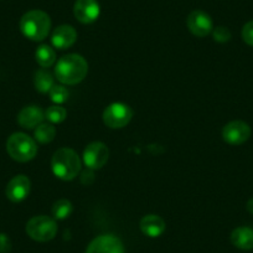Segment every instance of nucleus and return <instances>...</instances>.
Returning <instances> with one entry per match:
<instances>
[{
    "mask_svg": "<svg viewBox=\"0 0 253 253\" xmlns=\"http://www.w3.org/2000/svg\"><path fill=\"white\" fill-rule=\"evenodd\" d=\"M88 72V63L77 53H70L57 61L55 76L63 84H76L84 81Z\"/></svg>",
    "mask_w": 253,
    "mask_h": 253,
    "instance_id": "f257e3e1",
    "label": "nucleus"
},
{
    "mask_svg": "<svg viewBox=\"0 0 253 253\" xmlns=\"http://www.w3.org/2000/svg\"><path fill=\"white\" fill-rule=\"evenodd\" d=\"M82 162L79 154L70 148L56 150L51 160L53 174L62 180H72L81 171Z\"/></svg>",
    "mask_w": 253,
    "mask_h": 253,
    "instance_id": "f03ea898",
    "label": "nucleus"
},
{
    "mask_svg": "<svg viewBox=\"0 0 253 253\" xmlns=\"http://www.w3.org/2000/svg\"><path fill=\"white\" fill-rule=\"evenodd\" d=\"M51 29V19L45 11L30 10L20 20V30L25 38L33 41H42Z\"/></svg>",
    "mask_w": 253,
    "mask_h": 253,
    "instance_id": "7ed1b4c3",
    "label": "nucleus"
},
{
    "mask_svg": "<svg viewBox=\"0 0 253 253\" xmlns=\"http://www.w3.org/2000/svg\"><path fill=\"white\" fill-rule=\"evenodd\" d=\"M6 150L14 160L20 163L30 162L38 154L35 140L24 133H14L6 142Z\"/></svg>",
    "mask_w": 253,
    "mask_h": 253,
    "instance_id": "20e7f679",
    "label": "nucleus"
},
{
    "mask_svg": "<svg viewBox=\"0 0 253 253\" xmlns=\"http://www.w3.org/2000/svg\"><path fill=\"white\" fill-rule=\"evenodd\" d=\"M26 233L38 242H47L57 233V223L48 216H35L26 223Z\"/></svg>",
    "mask_w": 253,
    "mask_h": 253,
    "instance_id": "39448f33",
    "label": "nucleus"
},
{
    "mask_svg": "<svg viewBox=\"0 0 253 253\" xmlns=\"http://www.w3.org/2000/svg\"><path fill=\"white\" fill-rule=\"evenodd\" d=\"M133 117V111L129 106L124 103H112L104 109L103 122L107 126L112 129L123 128L129 123Z\"/></svg>",
    "mask_w": 253,
    "mask_h": 253,
    "instance_id": "423d86ee",
    "label": "nucleus"
},
{
    "mask_svg": "<svg viewBox=\"0 0 253 253\" xmlns=\"http://www.w3.org/2000/svg\"><path fill=\"white\" fill-rule=\"evenodd\" d=\"M109 150L102 142H93L86 147L84 152V163L88 169L98 170L108 162Z\"/></svg>",
    "mask_w": 253,
    "mask_h": 253,
    "instance_id": "0eeeda50",
    "label": "nucleus"
},
{
    "mask_svg": "<svg viewBox=\"0 0 253 253\" xmlns=\"http://www.w3.org/2000/svg\"><path fill=\"white\" fill-rule=\"evenodd\" d=\"M251 137V128L246 122L233 121L226 124L222 129V138L231 145H241Z\"/></svg>",
    "mask_w": 253,
    "mask_h": 253,
    "instance_id": "6e6552de",
    "label": "nucleus"
},
{
    "mask_svg": "<svg viewBox=\"0 0 253 253\" xmlns=\"http://www.w3.org/2000/svg\"><path fill=\"white\" fill-rule=\"evenodd\" d=\"M186 25L191 34L198 38H205L213 29L212 19L203 10L191 11L186 19Z\"/></svg>",
    "mask_w": 253,
    "mask_h": 253,
    "instance_id": "1a4fd4ad",
    "label": "nucleus"
},
{
    "mask_svg": "<svg viewBox=\"0 0 253 253\" xmlns=\"http://www.w3.org/2000/svg\"><path fill=\"white\" fill-rule=\"evenodd\" d=\"M86 253H124V246L117 236L102 235L89 243Z\"/></svg>",
    "mask_w": 253,
    "mask_h": 253,
    "instance_id": "9d476101",
    "label": "nucleus"
},
{
    "mask_svg": "<svg viewBox=\"0 0 253 253\" xmlns=\"http://www.w3.org/2000/svg\"><path fill=\"white\" fill-rule=\"evenodd\" d=\"M101 8L97 0H76L74 6L75 18L82 24H92L98 19Z\"/></svg>",
    "mask_w": 253,
    "mask_h": 253,
    "instance_id": "9b49d317",
    "label": "nucleus"
},
{
    "mask_svg": "<svg viewBox=\"0 0 253 253\" xmlns=\"http://www.w3.org/2000/svg\"><path fill=\"white\" fill-rule=\"evenodd\" d=\"M31 182L25 175H16L6 185L5 194L8 199L13 203H20L25 200L30 194Z\"/></svg>",
    "mask_w": 253,
    "mask_h": 253,
    "instance_id": "f8f14e48",
    "label": "nucleus"
},
{
    "mask_svg": "<svg viewBox=\"0 0 253 253\" xmlns=\"http://www.w3.org/2000/svg\"><path fill=\"white\" fill-rule=\"evenodd\" d=\"M77 40V31L75 30L74 26L71 25H60L53 30L52 38V45L55 47L61 48H69L76 42Z\"/></svg>",
    "mask_w": 253,
    "mask_h": 253,
    "instance_id": "ddd939ff",
    "label": "nucleus"
},
{
    "mask_svg": "<svg viewBox=\"0 0 253 253\" xmlns=\"http://www.w3.org/2000/svg\"><path fill=\"white\" fill-rule=\"evenodd\" d=\"M45 114L39 106H26L19 112L18 123L26 129H33L42 123Z\"/></svg>",
    "mask_w": 253,
    "mask_h": 253,
    "instance_id": "4468645a",
    "label": "nucleus"
},
{
    "mask_svg": "<svg viewBox=\"0 0 253 253\" xmlns=\"http://www.w3.org/2000/svg\"><path fill=\"white\" fill-rule=\"evenodd\" d=\"M139 227L145 236L154 238L164 233L167 225L160 216L147 215L140 220Z\"/></svg>",
    "mask_w": 253,
    "mask_h": 253,
    "instance_id": "2eb2a0df",
    "label": "nucleus"
},
{
    "mask_svg": "<svg viewBox=\"0 0 253 253\" xmlns=\"http://www.w3.org/2000/svg\"><path fill=\"white\" fill-rule=\"evenodd\" d=\"M231 242L240 250H253V230L245 226L235 228L231 233Z\"/></svg>",
    "mask_w": 253,
    "mask_h": 253,
    "instance_id": "dca6fc26",
    "label": "nucleus"
},
{
    "mask_svg": "<svg viewBox=\"0 0 253 253\" xmlns=\"http://www.w3.org/2000/svg\"><path fill=\"white\" fill-rule=\"evenodd\" d=\"M34 84H35V88L41 93L50 92V89L53 87L52 74L46 70H39L34 77Z\"/></svg>",
    "mask_w": 253,
    "mask_h": 253,
    "instance_id": "f3484780",
    "label": "nucleus"
},
{
    "mask_svg": "<svg viewBox=\"0 0 253 253\" xmlns=\"http://www.w3.org/2000/svg\"><path fill=\"white\" fill-rule=\"evenodd\" d=\"M36 61L41 67H50L52 66L56 61V53L52 47L47 45L39 46L36 50Z\"/></svg>",
    "mask_w": 253,
    "mask_h": 253,
    "instance_id": "a211bd4d",
    "label": "nucleus"
},
{
    "mask_svg": "<svg viewBox=\"0 0 253 253\" xmlns=\"http://www.w3.org/2000/svg\"><path fill=\"white\" fill-rule=\"evenodd\" d=\"M55 135L56 129L51 123H41L40 126H36L35 138L38 142L42 143V144L52 142L55 139Z\"/></svg>",
    "mask_w": 253,
    "mask_h": 253,
    "instance_id": "6ab92c4d",
    "label": "nucleus"
},
{
    "mask_svg": "<svg viewBox=\"0 0 253 253\" xmlns=\"http://www.w3.org/2000/svg\"><path fill=\"white\" fill-rule=\"evenodd\" d=\"M72 211H74V206H72L71 201L66 200V199L56 201L52 206V216L56 220H65L71 215Z\"/></svg>",
    "mask_w": 253,
    "mask_h": 253,
    "instance_id": "aec40b11",
    "label": "nucleus"
},
{
    "mask_svg": "<svg viewBox=\"0 0 253 253\" xmlns=\"http://www.w3.org/2000/svg\"><path fill=\"white\" fill-rule=\"evenodd\" d=\"M66 109L60 106H51L45 112V118H47L51 123H61L66 119Z\"/></svg>",
    "mask_w": 253,
    "mask_h": 253,
    "instance_id": "412c9836",
    "label": "nucleus"
},
{
    "mask_svg": "<svg viewBox=\"0 0 253 253\" xmlns=\"http://www.w3.org/2000/svg\"><path fill=\"white\" fill-rule=\"evenodd\" d=\"M50 97L55 103H65L69 99V91L65 86L57 84L50 89Z\"/></svg>",
    "mask_w": 253,
    "mask_h": 253,
    "instance_id": "4be33fe9",
    "label": "nucleus"
},
{
    "mask_svg": "<svg viewBox=\"0 0 253 253\" xmlns=\"http://www.w3.org/2000/svg\"><path fill=\"white\" fill-rule=\"evenodd\" d=\"M212 35L215 41L221 43L227 42V41L231 40V31L228 30L227 28H225V26H217V28L213 30Z\"/></svg>",
    "mask_w": 253,
    "mask_h": 253,
    "instance_id": "5701e85b",
    "label": "nucleus"
},
{
    "mask_svg": "<svg viewBox=\"0 0 253 253\" xmlns=\"http://www.w3.org/2000/svg\"><path fill=\"white\" fill-rule=\"evenodd\" d=\"M242 39L247 45L253 47V20L248 21L242 29Z\"/></svg>",
    "mask_w": 253,
    "mask_h": 253,
    "instance_id": "b1692460",
    "label": "nucleus"
},
{
    "mask_svg": "<svg viewBox=\"0 0 253 253\" xmlns=\"http://www.w3.org/2000/svg\"><path fill=\"white\" fill-rule=\"evenodd\" d=\"M11 250V241L8 235L0 233V253H8Z\"/></svg>",
    "mask_w": 253,
    "mask_h": 253,
    "instance_id": "393cba45",
    "label": "nucleus"
},
{
    "mask_svg": "<svg viewBox=\"0 0 253 253\" xmlns=\"http://www.w3.org/2000/svg\"><path fill=\"white\" fill-rule=\"evenodd\" d=\"M94 181V174H93V170L88 169V170H84L81 175V182L84 185H91L92 182Z\"/></svg>",
    "mask_w": 253,
    "mask_h": 253,
    "instance_id": "a878e982",
    "label": "nucleus"
},
{
    "mask_svg": "<svg viewBox=\"0 0 253 253\" xmlns=\"http://www.w3.org/2000/svg\"><path fill=\"white\" fill-rule=\"evenodd\" d=\"M247 210H248V212L252 213V215H253V199H251V200H248V203H247Z\"/></svg>",
    "mask_w": 253,
    "mask_h": 253,
    "instance_id": "bb28decb",
    "label": "nucleus"
}]
</instances>
